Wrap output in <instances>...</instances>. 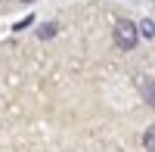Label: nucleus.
I'll list each match as a JSON object with an SVG mask.
<instances>
[{
	"label": "nucleus",
	"instance_id": "3",
	"mask_svg": "<svg viewBox=\"0 0 155 152\" xmlns=\"http://www.w3.org/2000/svg\"><path fill=\"white\" fill-rule=\"evenodd\" d=\"M59 31V25L56 22H47V25H41V28H37V37H41V41H47V37H53Z\"/></svg>",
	"mask_w": 155,
	"mask_h": 152
},
{
	"label": "nucleus",
	"instance_id": "7",
	"mask_svg": "<svg viewBox=\"0 0 155 152\" xmlns=\"http://www.w3.org/2000/svg\"><path fill=\"white\" fill-rule=\"evenodd\" d=\"M22 3H31V0H22Z\"/></svg>",
	"mask_w": 155,
	"mask_h": 152
},
{
	"label": "nucleus",
	"instance_id": "1",
	"mask_svg": "<svg viewBox=\"0 0 155 152\" xmlns=\"http://www.w3.org/2000/svg\"><path fill=\"white\" fill-rule=\"evenodd\" d=\"M137 41H140V25L127 22V19L115 22V44H118V50H134Z\"/></svg>",
	"mask_w": 155,
	"mask_h": 152
},
{
	"label": "nucleus",
	"instance_id": "2",
	"mask_svg": "<svg viewBox=\"0 0 155 152\" xmlns=\"http://www.w3.org/2000/svg\"><path fill=\"white\" fill-rule=\"evenodd\" d=\"M143 96L149 106H155V81L152 78H143Z\"/></svg>",
	"mask_w": 155,
	"mask_h": 152
},
{
	"label": "nucleus",
	"instance_id": "5",
	"mask_svg": "<svg viewBox=\"0 0 155 152\" xmlns=\"http://www.w3.org/2000/svg\"><path fill=\"white\" fill-rule=\"evenodd\" d=\"M143 146H146V152H155V124H152V127H146V134H143Z\"/></svg>",
	"mask_w": 155,
	"mask_h": 152
},
{
	"label": "nucleus",
	"instance_id": "6",
	"mask_svg": "<svg viewBox=\"0 0 155 152\" xmlns=\"http://www.w3.org/2000/svg\"><path fill=\"white\" fill-rule=\"evenodd\" d=\"M31 25H34V16H28V19L16 22V28H12V31H25V28H31Z\"/></svg>",
	"mask_w": 155,
	"mask_h": 152
},
{
	"label": "nucleus",
	"instance_id": "4",
	"mask_svg": "<svg viewBox=\"0 0 155 152\" xmlns=\"http://www.w3.org/2000/svg\"><path fill=\"white\" fill-rule=\"evenodd\" d=\"M140 37H149V41L155 37V22H152V19H143V22H140Z\"/></svg>",
	"mask_w": 155,
	"mask_h": 152
}]
</instances>
